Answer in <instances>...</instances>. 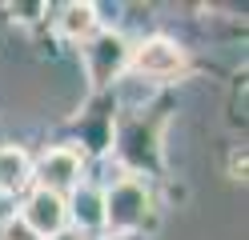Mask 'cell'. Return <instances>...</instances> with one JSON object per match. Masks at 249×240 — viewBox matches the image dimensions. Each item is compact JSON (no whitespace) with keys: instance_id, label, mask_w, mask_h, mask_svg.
I'll use <instances>...</instances> for the list:
<instances>
[{"instance_id":"6da1fadb","label":"cell","mask_w":249,"mask_h":240,"mask_svg":"<svg viewBox=\"0 0 249 240\" xmlns=\"http://www.w3.org/2000/svg\"><path fill=\"white\" fill-rule=\"evenodd\" d=\"M145 208H149V192L141 180H117L113 188L101 196V224L108 232H133L145 224Z\"/></svg>"},{"instance_id":"7a4b0ae2","label":"cell","mask_w":249,"mask_h":240,"mask_svg":"<svg viewBox=\"0 0 249 240\" xmlns=\"http://www.w3.org/2000/svg\"><path fill=\"white\" fill-rule=\"evenodd\" d=\"M36 180L44 192H65V188H76L81 184V152L76 148H49L36 164Z\"/></svg>"},{"instance_id":"3957f363","label":"cell","mask_w":249,"mask_h":240,"mask_svg":"<svg viewBox=\"0 0 249 240\" xmlns=\"http://www.w3.org/2000/svg\"><path fill=\"white\" fill-rule=\"evenodd\" d=\"M133 68H137V72H145V76L169 80V76H177V72L185 68V52H181L173 40L153 36V40H145V44L133 52Z\"/></svg>"},{"instance_id":"277c9868","label":"cell","mask_w":249,"mask_h":240,"mask_svg":"<svg viewBox=\"0 0 249 240\" xmlns=\"http://www.w3.org/2000/svg\"><path fill=\"white\" fill-rule=\"evenodd\" d=\"M65 216H69V204H65V196H56V192H44V188H36L33 196H28V204H24V224L33 228L40 240L44 236H53V232H60L65 228Z\"/></svg>"},{"instance_id":"5b68a950","label":"cell","mask_w":249,"mask_h":240,"mask_svg":"<svg viewBox=\"0 0 249 240\" xmlns=\"http://www.w3.org/2000/svg\"><path fill=\"white\" fill-rule=\"evenodd\" d=\"M124 56H129V52H124V40L117 36V32H101V36L85 48L89 72H92V80H97V84H105V80H113V76L121 72Z\"/></svg>"},{"instance_id":"8992f818","label":"cell","mask_w":249,"mask_h":240,"mask_svg":"<svg viewBox=\"0 0 249 240\" xmlns=\"http://www.w3.org/2000/svg\"><path fill=\"white\" fill-rule=\"evenodd\" d=\"M33 180V164L20 148H0V192L4 196H17V192L28 188Z\"/></svg>"},{"instance_id":"52a82bcc","label":"cell","mask_w":249,"mask_h":240,"mask_svg":"<svg viewBox=\"0 0 249 240\" xmlns=\"http://www.w3.org/2000/svg\"><path fill=\"white\" fill-rule=\"evenodd\" d=\"M92 28H97V8H92V4H81V0L65 4L60 16H56V32H60L65 40H89Z\"/></svg>"},{"instance_id":"ba28073f","label":"cell","mask_w":249,"mask_h":240,"mask_svg":"<svg viewBox=\"0 0 249 240\" xmlns=\"http://www.w3.org/2000/svg\"><path fill=\"white\" fill-rule=\"evenodd\" d=\"M72 212H76V220H81V232H85V228H97V224H101V192L81 188V192H76Z\"/></svg>"},{"instance_id":"9c48e42d","label":"cell","mask_w":249,"mask_h":240,"mask_svg":"<svg viewBox=\"0 0 249 240\" xmlns=\"http://www.w3.org/2000/svg\"><path fill=\"white\" fill-rule=\"evenodd\" d=\"M0 240H40L28 224L20 220V216H8L4 224H0Z\"/></svg>"},{"instance_id":"30bf717a","label":"cell","mask_w":249,"mask_h":240,"mask_svg":"<svg viewBox=\"0 0 249 240\" xmlns=\"http://www.w3.org/2000/svg\"><path fill=\"white\" fill-rule=\"evenodd\" d=\"M44 240H85V232H81V228H60V232L44 236Z\"/></svg>"}]
</instances>
